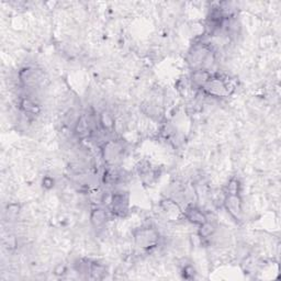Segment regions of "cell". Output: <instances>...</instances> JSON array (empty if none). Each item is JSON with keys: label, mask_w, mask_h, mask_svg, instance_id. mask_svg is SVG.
<instances>
[{"label": "cell", "mask_w": 281, "mask_h": 281, "mask_svg": "<svg viewBox=\"0 0 281 281\" xmlns=\"http://www.w3.org/2000/svg\"><path fill=\"white\" fill-rule=\"evenodd\" d=\"M215 233V226L207 221L203 224L200 225L199 231H198V235L202 240H208V238H210L214 235Z\"/></svg>", "instance_id": "obj_13"}, {"label": "cell", "mask_w": 281, "mask_h": 281, "mask_svg": "<svg viewBox=\"0 0 281 281\" xmlns=\"http://www.w3.org/2000/svg\"><path fill=\"white\" fill-rule=\"evenodd\" d=\"M75 133L77 136L83 139L90 135L91 129H90V123H89L88 119L85 116H81L78 118V120L75 123Z\"/></svg>", "instance_id": "obj_9"}, {"label": "cell", "mask_w": 281, "mask_h": 281, "mask_svg": "<svg viewBox=\"0 0 281 281\" xmlns=\"http://www.w3.org/2000/svg\"><path fill=\"white\" fill-rule=\"evenodd\" d=\"M19 105H20L21 110L25 113H28V115H35V113H39V111H40L39 106L35 104L31 98L27 97V96L26 97L21 98Z\"/></svg>", "instance_id": "obj_12"}, {"label": "cell", "mask_w": 281, "mask_h": 281, "mask_svg": "<svg viewBox=\"0 0 281 281\" xmlns=\"http://www.w3.org/2000/svg\"><path fill=\"white\" fill-rule=\"evenodd\" d=\"M183 277L186 278V279H189V278H194L195 277V269L193 266H186L183 268Z\"/></svg>", "instance_id": "obj_14"}, {"label": "cell", "mask_w": 281, "mask_h": 281, "mask_svg": "<svg viewBox=\"0 0 281 281\" xmlns=\"http://www.w3.org/2000/svg\"><path fill=\"white\" fill-rule=\"evenodd\" d=\"M98 123L100 125V128L103 129L105 132H112L113 129H115V118L111 115L110 112H108L106 110L101 111L99 113L98 117Z\"/></svg>", "instance_id": "obj_10"}, {"label": "cell", "mask_w": 281, "mask_h": 281, "mask_svg": "<svg viewBox=\"0 0 281 281\" xmlns=\"http://www.w3.org/2000/svg\"><path fill=\"white\" fill-rule=\"evenodd\" d=\"M224 207L232 215V218H234L236 221H240L242 219L243 209L240 193H226Z\"/></svg>", "instance_id": "obj_4"}, {"label": "cell", "mask_w": 281, "mask_h": 281, "mask_svg": "<svg viewBox=\"0 0 281 281\" xmlns=\"http://www.w3.org/2000/svg\"><path fill=\"white\" fill-rule=\"evenodd\" d=\"M43 186L45 188H52L54 186V180L50 177H45L43 179Z\"/></svg>", "instance_id": "obj_15"}, {"label": "cell", "mask_w": 281, "mask_h": 281, "mask_svg": "<svg viewBox=\"0 0 281 281\" xmlns=\"http://www.w3.org/2000/svg\"><path fill=\"white\" fill-rule=\"evenodd\" d=\"M107 220H108V212L105 210V209L96 208L95 210H92L90 215V221L92 225L96 226V228H99V226L104 225Z\"/></svg>", "instance_id": "obj_11"}, {"label": "cell", "mask_w": 281, "mask_h": 281, "mask_svg": "<svg viewBox=\"0 0 281 281\" xmlns=\"http://www.w3.org/2000/svg\"><path fill=\"white\" fill-rule=\"evenodd\" d=\"M183 215L190 223L196 224V225H201L208 221V218L206 213L203 212L201 209H199L198 207L196 206H188L183 211Z\"/></svg>", "instance_id": "obj_7"}, {"label": "cell", "mask_w": 281, "mask_h": 281, "mask_svg": "<svg viewBox=\"0 0 281 281\" xmlns=\"http://www.w3.org/2000/svg\"><path fill=\"white\" fill-rule=\"evenodd\" d=\"M201 90L206 95L210 96V97H229L231 93V86L229 83V79L224 78V77L215 74L211 76V78L202 87Z\"/></svg>", "instance_id": "obj_1"}, {"label": "cell", "mask_w": 281, "mask_h": 281, "mask_svg": "<svg viewBox=\"0 0 281 281\" xmlns=\"http://www.w3.org/2000/svg\"><path fill=\"white\" fill-rule=\"evenodd\" d=\"M212 74L209 71L208 69L205 68H198V69H194L193 74H191L190 77V81L193 83V86L198 88V89H202V87L206 85V83L209 81V79L211 78Z\"/></svg>", "instance_id": "obj_8"}, {"label": "cell", "mask_w": 281, "mask_h": 281, "mask_svg": "<svg viewBox=\"0 0 281 281\" xmlns=\"http://www.w3.org/2000/svg\"><path fill=\"white\" fill-rule=\"evenodd\" d=\"M103 158L108 165L113 166L117 161L120 159L123 154V144L121 142L110 140L105 142V144L103 146Z\"/></svg>", "instance_id": "obj_3"}, {"label": "cell", "mask_w": 281, "mask_h": 281, "mask_svg": "<svg viewBox=\"0 0 281 281\" xmlns=\"http://www.w3.org/2000/svg\"><path fill=\"white\" fill-rule=\"evenodd\" d=\"M129 210V196L125 193H116L111 198V212L117 217H125Z\"/></svg>", "instance_id": "obj_6"}, {"label": "cell", "mask_w": 281, "mask_h": 281, "mask_svg": "<svg viewBox=\"0 0 281 281\" xmlns=\"http://www.w3.org/2000/svg\"><path fill=\"white\" fill-rule=\"evenodd\" d=\"M134 241L137 246L143 249L156 247L159 242V233L153 228H141L134 233Z\"/></svg>", "instance_id": "obj_2"}, {"label": "cell", "mask_w": 281, "mask_h": 281, "mask_svg": "<svg viewBox=\"0 0 281 281\" xmlns=\"http://www.w3.org/2000/svg\"><path fill=\"white\" fill-rule=\"evenodd\" d=\"M19 80L25 88H35L42 80L41 73L33 67H25L19 71Z\"/></svg>", "instance_id": "obj_5"}]
</instances>
